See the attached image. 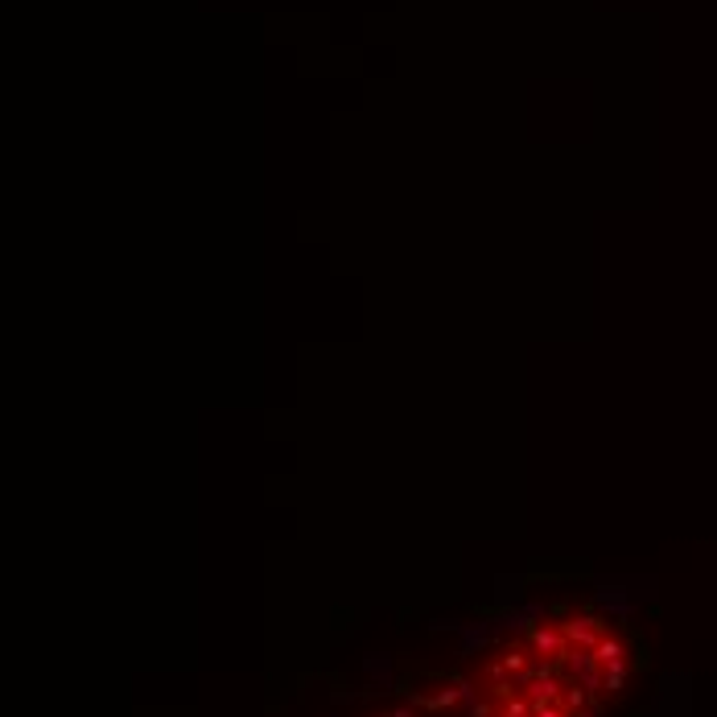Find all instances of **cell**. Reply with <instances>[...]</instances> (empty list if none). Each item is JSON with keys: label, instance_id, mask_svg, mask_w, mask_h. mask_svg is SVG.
Instances as JSON below:
<instances>
[{"label": "cell", "instance_id": "cell-2", "mask_svg": "<svg viewBox=\"0 0 717 717\" xmlns=\"http://www.w3.org/2000/svg\"><path fill=\"white\" fill-rule=\"evenodd\" d=\"M528 643L536 647V656L540 660H549V664H561L569 656V639H565V627L561 623H544L528 635Z\"/></svg>", "mask_w": 717, "mask_h": 717}, {"label": "cell", "instance_id": "cell-3", "mask_svg": "<svg viewBox=\"0 0 717 717\" xmlns=\"http://www.w3.org/2000/svg\"><path fill=\"white\" fill-rule=\"evenodd\" d=\"M594 660H598V668H610V664H623L627 660V647H623V639H614V635H606L598 647H594Z\"/></svg>", "mask_w": 717, "mask_h": 717}, {"label": "cell", "instance_id": "cell-1", "mask_svg": "<svg viewBox=\"0 0 717 717\" xmlns=\"http://www.w3.org/2000/svg\"><path fill=\"white\" fill-rule=\"evenodd\" d=\"M561 627H565L569 647H582V652H594V647L606 639V623L594 619V614H569Z\"/></svg>", "mask_w": 717, "mask_h": 717}]
</instances>
